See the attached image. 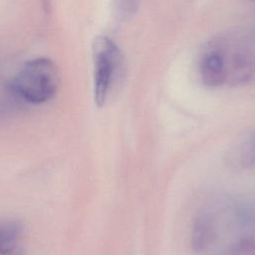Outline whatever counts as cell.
Instances as JSON below:
<instances>
[{
    "label": "cell",
    "instance_id": "277c9868",
    "mask_svg": "<svg viewBox=\"0 0 255 255\" xmlns=\"http://www.w3.org/2000/svg\"><path fill=\"white\" fill-rule=\"evenodd\" d=\"M24 224L17 219H0V255H24Z\"/></svg>",
    "mask_w": 255,
    "mask_h": 255
},
{
    "label": "cell",
    "instance_id": "8992f818",
    "mask_svg": "<svg viewBox=\"0 0 255 255\" xmlns=\"http://www.w3.org/2000/svg\"><path fill=\"white\" fill-rule=\"evenodd\" d=\"M140 0H114V10L120 20L132 17L138 10Z\"/></svg>",
    "mask_w": 255,
    "mask_h": 255
},
{
    "label": "cell",
    "instance_id": "7a4b0ae2",
    "mask_svg": "<svg viewBox=\"0 0 255 255\" xmlns=\"http://www.w3.org/2000/svg\"><path fill=\"white\" fill-rule=\"evenodd\" d=\"M94 68V99L99 108L105 106L115 83L124 75V56L109 37L99 36L92 48Z\"/></svg>",
    "mask_w": 255,
    "mask_h": 255
},
{
    "label": "cell",
    "instance_id": "5b68a950",
    "mask_svg": "<svg viewBox=\"0 0 255 255\" xmlns=\"http://www.w3.org/2000/svg\"><path fill=\"white\" fill-rule=\"evenodd\" d=\"M215 235L214 225L208 215L198 216L192 225L191 245L195 251H203L213 241Z\"/></svg>",
    "mask_w": 255,
    "mask_h": 255
},
{
    "label": "cell",
    "instance_id": "6da1fadb",
    "mask_svg": "<svg viewBox=\"0 0 255 255\" xmlns=\"http://www.w3.org/2000/svg\"><path fill=\"white\" fill-rule=\"evenodd\" d=\"M60 85L57 65L49 58L27 61L10 82V91L19 100L40 105L52 100Z\"/></svg>",
    "mask_w": 255,
    "mask_h": 255
},
{
    "label": "cell",
    "instance_id": "3957f363",
    "mask_svg": "<svg viewBox=\"0 0 255 255\" xmlns=\"http://www.w3.org/2000/svg\"><path fill=\"white\" fill-rule=\"evenodd\" d=\"M200 57L198 70L201 82L209 88H217L226 83V69L221 53L212 45Z\"/></svg>",
    "mask_w": 255,
    "mask_h": 255
},
{
    "label": "cell",
    "instance_id": "52a82bcc",
    "mask_svg": "<svg viewBox=\"0 0 255 255\" xmlns=\"http://www.w3.org/2000/svg\"><path fill=\"white\" fill-rule=\"evenodd\" d=\"M251 1H254V2H255V0H251Z\"/></svg>",
    "mask_w": 255,
    "mask_h": 255
}]
</instances>
